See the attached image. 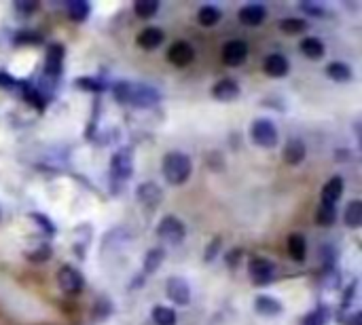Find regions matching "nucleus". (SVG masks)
<instances>
[{
  "label": "nucleus",
  "instance_id": "f257e3e1",
  "mask_svg": "<svg viewBox=\"0 0 362 325\" xmlns=\"http://www.w3.org/2000/svg\"><path fill=\"white\" fill-rule=\"evenodd\" d=\"M115 97L121 103H132L138 108H150L159 101V93L148 85H136V83H117L115 85Z\"/></svg>",
  "mask_w": 362,
  "mask_h": 325
},
{
  "label": "nucleus",
  "instance_id": "f03ea898",
  "mask_svg": "<svg viewBox=\"0 0 362 325\" xmlns=\"http://www.w3.org/2000/svg\"><path fill=\"white\" fill-rule=\"evenodd\" d=\"M162 172H164V178L168 180V184L180 186L191 178V172H193L191 158L184 152H178V150L168 152L164 156V162H162Z\"/></svg>",
  "mask_w": 362,
  "mask_h": 325
},
{
  "label": "nucleus",
  "instance_id": "7ed1b4c3",
  "mask_svg": "<svg viewBox=\"0 0 362 325\" xmlns=\"http://www.w3.org/2000/svg\"><path fill=\"white\" fill-rule=\"evenodd\" d=\"M250 138L256 146H261V148H276L278 146V129L272 121L267 119H258L252 123L250 127Z\"/></svg>",
  "mask_w": 362,
  "mask_h": 325
},
{
  "label": "nucleus",
  "instance_id": "20e7f679",
  "mask_svg": "<svg viewBox=\"0 0 362 325\" xmlns=\"http://www.w3.org/2000/svg\"><path fill=\"white\" fill-rule=\"evenodd\" d=\"M157 235H159L166 243L178 245V243L184 241L187 228H184V224L176 218V215H166V218L157 224Z\"/></svg>",
  "mask_w": 362,
  "mask_h": 325
},
{
  "label": "nucleus",
  "instance_id": "39448f33",
  "mask_svg": "<svg viewBox=\"0 0 362 325\" xmlns=\"http://www.w3.org/2000/svg\"><path fill=\"white\" fill-rule=\"evenodd\" d=\"M111 174L117 180H129L134 174V154L129 148H121L119 152H115L113 160H111Z\"/></svg>",
  "mask_w": 362,
  "mask_h": 325
},
{
  "label": "nucleus",
  "instance_id": "423d86ee",
  "mask_svg": "<svg viewBox=\"0 0 362 325\" xmlns=\"http://www.w3.org/2000/svg\"><path fill=\"white\" fill-rule=\"evenodd\" d=\"M58 283H60L62 292H66V294H79L83 290V285H85V279H83V275L79 273L74 266H68L66 264V266H62L58 270Z\"/></svg>",
  "mask_w": 362,
  "mask_h": 325
},
{
  "label": "nucleus",
  "instance_id": "0eeeda50",
  "mask_svg": "<svg viewBox=\"0 0 362 325\" xmlns=\"http://www.w3.org/2000/svg\"><path fill=\"white\" fill-rule=\"evenodd\" d=\"M166 292H168V298L174 304H180V306H189L191 304V285H189L187 279L170 277L168 283H166Z\"/></svg>",
  "mask_w": 362,
  "mask_h": 325
},
{
  "label": "nucleus",
  "instance_id": "6e6552de",
  "mask_svg": "<svg viewBox=\"0 0 362 325\" xmlns=\"http://www.w3.org/2000/svg\"><path fill=\"white\" fill-rule=\"evenodd\" d=\"M248 273L254 283H267L276 275V266L265 258H252L248 262Z\"/></svg>",
  "mask_w": 362,
  "mask_h": 325
},
{
  "label": "nucleus",
  "instance_id": "1a4fd4ad",
  "mask_svg": "<svg viewBox=\"0 0 362 325\" xmlns=\"http://www.w3.org/2000/svg\"><path fill=\"white\" fill-rule=\"evenodd\" d=\"M193 60H195V49L189 42H184V40L174 42L170 47V51H168V62L174 64V66H178V68L189 66Z\"/></svg>",
  "mask_w": 362,
  "mask_h": 325
},
{
  "label": "nucleus",
  "instance_id": "9d476101",
  "mask_svg": "<svg viewBox=\"0 0 362 325\" xmlns=\"http://www.w3.org/2000/svg\"><path fill=\"white\" fill-rule=\"evenodd\" d=\"M248 58V44L244 40H229L223 47V62L227 66H239Z\"/></svg>",
  "mask_w": 362,
  "mask_h": 325
},
{
  "label": "nucleus",
  "instance_id": "9b49d317",
  "mask_svg": "<svg viewBox=\"0 0 362 325\" xmlns=\"http://www.w3.org/2000/svg\"><path fill=\"white\" fill-rule=\"evenodd\" d=\"M136 199L142 205H146V207H157L162 203V199H164V192L155 182H142L136 188Z\"/></svg>",
  "mask_w": 362,
  "mask_h": 325
},
{
  "label": "nucleus",
  "instance_id": "f8f14e48",
  "mask_svg": "<svg viewBox=\"0 0 362 325\" xmlns=\"http://www.w3.org/2000/svg\"><path fill=\"white\" fill-rule=\"evenodd\" d=\"M288 60L282 56V53H272V56L265 58V64H263V70L267 76L272 78H282L288 74Z\"/></svg>",
  "mask_w": 362,
  "mask_h": 325
},
{
  "label": "nucleus",
  "instance_id": "ddd939ff",
  "mask_svg": "<svg viewBox=\"0 0 362 325\" xmlns=\"http://www.w3.org/2000/svg\"><path fill=\"white\" fill-rule=\"evenodd\" d=\"M62 62H64V47L62 44H51L47 49V60H45L47 74L58 76L62 72Z\"/></svg>",
  "mask_w": 362,
  "mask_h": 325
},
{
  "label": "nucleus",
  "instance_id": "4468645a",
  "mask_svg": "<svg viewBox=\"0 0 362 325\" xmlns=\"http://www.w3.org/2000/svg\"><path fill=\"white\" fill-rule=\"evenodd\" d=\"M237 15H239V22H242V24L254 28V26H261V24L265 22V17H267V9L261 7V5H246V7L239 9Z\"/></svg>",
  "mask_w": 362,
  "mask_h": 325
},
{
  "label": "nucleus",
  "instance_id": "2eb2a0df",
  "mask_svg": "<svg viewBox=\"0 0 362 325\" xmlns=\"http://www.w3.org/2000/svg\"><path fill=\"white\" fill-rule=\"evenodd\" d=\"M282 154H284V160L288 162V165L294 167V165H301V162H303V158L307 154V148H305V144L299 138H292V140L286 142Z\"/></svg>",
  "mask_w": 362,
  "mask_h": 325
},
{
  "label": "nucleus",
  "instance_id": "dca6fc26",
  "mask_svg": "<svg viewBox=\"0 0 362 325\" xmlns=\"http://www.w3.org/2000/svg\"><path fill=\"white\" fill-rule=\"evenodd\" d=\"M166 40V34L164 30L159 28H146L138 34V44L146 51H152V49H157L162 42Z\"/></svg>",
  "mask_w": 362,
  "mask_h": 325
},
{
  "label": "nucleus",
  "instance_id": "f3484780",
  "mask_svg": "<svg viewBox=\"0 0 362 325\" xmlns=\"http://www.w3.org/2000/svg\"><path fill=\"white\" fill-rule=\"evenodd\" d=\"M212 95L217 99H221V101H231V99H235L239 95V85L235 81H231V78H223V81H219L214 85Z\"/></svg>",
  "mask_w": 362,
  "mask_h": 325
},
{
  "label": "nucleus",
  "instance_id": "a211bd4d",
  "mask_svg": "<svg viewBox=\"0 0 362 325\" xmlns=\"http://www.w3.org/2000/svg\"><path fill=\"white\" fill-rule=\"evenodd\" d=\"M341 194H343V180L339 176H335L322 188V203L324 205H335Z\"/></svg>",
  "mask_w": 362,
  "mask_h": 325
},
{
  "label": "nucleus",
  "instance_id": "6ab92c4d",
  "mask_svg": "<svg viewBox=\"0 0 362 325\" xmlns=\"http://www.w3.org/2000/svg\"><path fill=\"white\" fill-rule=\"evenodd\" d=\"M343 222L347 228H360L362 226V201L354 199L345 211H343Z\"/></svg>",
  "mask_w": 362,
  "mask_h": 325
},
{
  "label": "nucleus",
  "instance_id": "aec40b11",
  "mask_svg": "<svg viewBox=\"0 0 362 325\" xmlns=\"http://www.w3.org/2000/svg\"><path fill=\"white\" fill-rule=\"evenodd\" d=\"M254 308H256L258 315H265V317H274V315L282 312V304L272 296H256Z\"/></svg>",
  "mask_w": 362,
  "mask_h": 325
},
{
  "label": "nucleus",
  "instance_id": "412c9836",
  "mask_svg": "<svg viewBox=\"0 0 362 325\" xmlns=\"http://www.w3.org/2000/svg\"><path fill=\"white\" fill-rule=\"evenodd\" d=\"M288 253H290V258L297 260V262H303V260H305V256H307V243H305V237H303V235L292 233V235L288 237Z\"/></svg>",
  "mask_w": 362,
  "mask_h": 325
},
{
  "label": "nucleus",
  "instance_id": "4be33fe9",
  "mask_svg": "<svg viewBox=\"0 0 362 325\" xmlns=\"http://www.w3.org/2000/svg\"><path fill=\"white\" fill-rule=\"evenodd\" d=\"M301 51H303V56L309 60H320L324 56V44L318 38L309 36V38L301 40Z\"/></svg>",
  "mask_w": 362,
  "mask_h": 325
},
{
  "label": "nucleus",
  "instance_id": "5701e85b",
  "mask_svg": "<svg viewBox=\"0 0 362 325\" xmlns=\"http://www.w3.org/2000/svg\"><path fill=\"white\" fill-rule=\"evenodd\" d=\"M197 22L203 26V28H212L221 22V11L214 7V5H203L199 11H197Z\"/></svg>",
  "mask_w": 362,
  "mask_h": 325
},
{
  "label": "nucleus",
  "instance_id": "b1692460",
  "mask_svg": "<svg viewBox=\"0 0 362 325\" xmlns=\"http://www.w3.org/2000/svg\"><path fill=\"white\" fill-rule=\"evenodd\" d=\"M164 260H166V251L162 247H152L144 258V273L150 275V273H155V270H159Z\"/></svg>",
  "mask_w": 362,
  "mask_h": 325
},
{
  "label": "nucleus",
  "instance_id": "393cba45",
  "mask_svg": "<svg viewBox=\"0 0 362 325\" xmlns=\"http://www.w3.org/2000/svg\"><path fill=\"white\" fill-rule=\"evenodd\" d=\"M326 74L337 83H345V81L352 78V68L343 62H333V64L326 66Z\"/></svg>",
  "mask_w": 362,
  "mask_h": 325
},
{
  "label": "nucleus",
  "instance_id": "a878e982",
  "mask_svg": "<svg viewBox=\"0 0 362 325\" xmlns=\"http://www.w3.org/2000/svg\"><path fill=\"white\" fill-rule=\"evenodd\" d=\"M150 317L155 325H176V312L168 306H155Z\"/></svg>",
  "mask_w": 362,
  "mask_h": 325
},
{
  "label": "nucleus",
  "instance_id": "bb28decb",
  "mask_svg": "<svg viewBox=\"0 0 362 325\" xmlns=\"http://www.w3.org/2000/svg\"><path fill=\"white\" fill-rule=\"evenodd\" d=\"M157 11H159V3H157V0H136V3H134V13L138 17H142V19L152 17Z\"/></svg>",
  "mask_w": 362,
  "mask_h": 325
},
{
  "label": "nucleus",
  "instance_id": "cd10ccee",
  "mask_svg": "<svg viewBox=\"0 0 362 325\" xmlns=\"http://www.w3.org/2000/svg\"><path fill=\"white\" fill-rule=\"evenodd\" d=\"M66 11H68V17L72 22H83L89 15V5L85 3V0H70V3L66 5Z\"/></svg>",
  "mask_w": 362,
  "mask_h": 325
},
{
  "label": "nucleus",
  "instance_id": "c85d7f7f",
  "mask_svg": "<svg viewBox=\"0 0 362 325\" xmlns=\"http://www.w3.org/2000/svg\"><path fill=\"white\" fill-rule=\"evenodd\" d=\"M280 30L284 34H301V32L307 30V22L301 19V17H286V19L280 22Z\"/></svg>",
  "mask_w": 362,
  "mask_h": 325
},
{
  "label": "nucleus",
  "instance_id": "c756f323",
  "mask_svg": "<svg viewBox=\"0 0 362 325\" xmlns=\"http://www.w3.org/2000/svg\"><path fill=\"white\" fill-rule=\"evenodd\" d=\"M335 205H320V209H318V213H316V222L320 224V226H331L333 222H335Z\"/></svg>",
  "mask_w": 362,
  "mask_h": 325
},
{
  "label": "nucleus",
  "instance_id": "7c9ffc66",
  "mask_svg": "<svg viewBox=\"0 0 362 325\" xmlns=\"http://www.w3.org/2000/svg\"><path fill=\"white\" fill-rule=\"evenodd\" d=\"M77 85H79L81 89H85V91H104V89H107V87L102 85L100 81L89 78V76H81V78L77 81Z\"/></svg>",
  "mask_w": 362,
  "mask_h": 325
},
{
  "label": "nucleus",
  "instance_id": "2f4dec72",
  "mask_svg": "<svg viewBox=\"0 0 362 325\" xmlns=\"http://www.w3.org/2000/svg\"><path fill=\"white\" fill-rule=\"evenodd\" d=\"M49 258H51V247L49 245H40V247H36L28 253V260H32V262H47Z\"/></svg>",
  "mask_w": 362,
  "mask_h": 325
},
{
  "label": "nucleus",
  "instance_id": "473e14b6",
  "mask_svg": "<svg viewBox=\"0 0 362 325\" xmlns=\"http://www.w3.org/2000/svg\"><path fill=\"white\" fill-rule=\"evenodd\" d=\"M326 319H329L326 310H324V308H318V310H314L312 315L305 317V323H303V325H324Z\"/></svg>",
  "mask_w": 362,
  "mask_h": 325
},
{
  "label": "nucleus",
  "instance_id": "72a5a7b5",
  "mask_svg": "<svg viewBox=\"0 0 362 325\" xmlns=\"http://www.w3.org/2000/svg\"><path fill=\"white\" fill-rule=\"evenodd\" d=\"M26 97L38 108V110H42V108H45V101H42V95H40V91L38 89H34V87H28L26 89Z\"/></svg>",
  "mask_w": 362,
  "mask_h": 325
},
{
  "label": "nucleus",
  "instance_id": "f704fd0d",
  "mask_svg": "<svg viewBox=\"0 0 362 325\" xmlns=\"http://www.w3.org/2000/svg\"><path fill=\"white\" fill-rule=\"evenodd\" d=\"M32 218H34V222L38 224V226H42L45 231H47V235H51L56 228H54V224L49 222V218L47 215H42V213H32Z\"/></svg>",
  "mask_w": 362,
  "mask_h": 325
},
{
  "label": "nucleus",
  "instance_id": "c9c22d12",
  "mask_svg": "<svg viewBox=\"0 0 362 325\" xmlns=\"http://www.w3.org/2000/svg\"><path fill=\"white\" fill-rule=\"evenodd\" d=\"M221 247V239H214V243L212 245H208V249H205V260H214L217 258V249Z\"/></svg>",
  "mask_w": 362,
  "mask_h": 325
},
{
  "label": "nucleus",
  "instance_id": "e433bc0d",
  "mask_svg": "<svg viewBox=\"0 0 362 325\" xmlns=\"http://www.w3.org/2000/svg\"><path fill=\"white\" fill-rule=\"evenodd\" d=\"M303 11H305V13H312V15H318V17H324V15H326L324 9L318 7V5H303Z\"/></svg>",
  "mask_w": 362,
  "mask_h": 325
},
{
  "label": "nucleus",
  "instance_id": "4c0bfd02",
  "mask_svg": "<svg viewBox=\"0 0 362 325\" xmlns=\"http://www.w3.org/2000/svg\"><path fill=\"white\" fill-rule=\"evenodd\" d=\"M40 36L34 32H22V36H17V42H38Z\"/></svg>",
  "mask_w": 362,
  "mask_h": 325
},
{
  "label": "nucleus",
  "instance_id": "58836bf2",
  "mask_svg": "<svg viewBox=\"0 0 362 325\" xmlns=\"http://www.w3.org/2000/svg\"><path fill=\"white\" fill-rule=\"evenodd\" d=\"M15 81L7 74V72H0V87H13Z\"/></svg>",
  "mask_w": 362,
  "mask_h": 325
},
{
  "label": "nucleus",
  "instance_id": "ea45409f",
  "mask_svg": "<svg viewBox=\"0 0 362 325\" xmlns=\"http://www.w3.org/2000/svg\"><path fill=\"white\" fill-rule=\"evenodd\" d=\"M15 9H17V11L28 13V11H34V9H36V5H34V3H15Z\"/></svg>",
  "mask_w": 362,
  "mask_h": 325
},
{
  "label": "nucleus",
  "instance_id": "a19ab883",
  "mask_svg": "<svg viewBox=\"0 0 362 325\" xmlns=\"http://www.w3.org/2000/svg\"><path fill=\"white\" fill-rule=\"evenodd\" d=\"M358 323H360V315H354L352 317V325H358Z\"/></svg>",
  "mask_w": 362,
  "mask_h": 325
},
{
  "label": "nucleus",
  "instance_id": "79ce46f5",
  "mask_svg": "<svg viewBox=\"0 0 362 325\" xmlns=\"http://www.w3.org/2000/svg\"><path fill=\"white\" fill-rule=\"evenodd\" d=\"M0 218H3V211H0Z\"/></svg>",
  "mask_w": 362,
  "mask_h": 325
}]
</instances>
